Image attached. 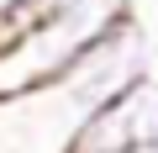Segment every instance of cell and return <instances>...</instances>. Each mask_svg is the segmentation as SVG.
Masks as SVG:
<instances>
[{"label": "cell", "instance_id": "6da1fadb", "mask_svg": "<svg viewBox=\"0 0 158 153\" xmlns=\"http://www.w3.org/2000/svg\"><path fill=\"white\" fill-rule=\"evenodd\" d=\"M127 16H132V0H58L27 32H16L11 42H0V100L63 79Z\"/></svg>", "mask_w": 158, "mask_h": 153}, {"label": "cell", "instance_id": "7a4b0ae2", "mask_svg": "<svg viewBox=\"0 0 158 153\" xmlns=\"http://www.w3.org/2000/svg\"><path fill=\"white\" fill-rule=\"evenodd\" d=\"M137 148H158V74L137 79L111 106H100L74 142V153H137Z\"/></svg>", "mask_w": 158, "mask_h": 153}, {"label": "cell", "instance_id": "3957f363", "mask_svg": "<svg viewBox=\"0 0 158 153\" xmlns=\"http://www.w3.org/2000/svg\"><path fill=\"white\" fill-rule=\"evenodd\" d=\"M58 0H0V42H11L16 32H27L37 16H48Z\"/></svg>", "mask_w": 158, "mask_h": 153}, {"label": "cell", "instance_id": "277c9868", "mask_svg": "<svg viewBox=\"0 0 158 153\" xmlns=\"http://www.w3.org/2000/svg\"><path fill=\"white\" fill-rule=\"evenodd\" d=\"M137 153H158V148H137Z\"/></svg>", "mask_w": 158, "mask_h": 153}]
</instances>
